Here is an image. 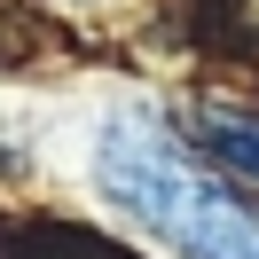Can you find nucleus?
<instances>
[{
	"label": "nucleus",
	"mask_w": 259,
	"mask_h": 259,
	"mask_svg": "<svg viewBox=\"0 0 259 259\" xmlns=\"http://www.w3.org/2000/svg\"><path fill=\"white\" fill-rule=\"evenodd\" d=\"M95 196L173 259H259V212L149 118H110L95 134Z\"/></svg>",
	"instance_id": "1"
},
{
	"label": "nucleus",
	"mask_w": 259,
	"mask_h": 259,
	"mask_svg": "<svg viewBox=\"0 0 259 259\" xmlns=\"http://www.w3.org/2000/svg\"><path fill=\"white\" fill-rule=\"evenodd\" d=\"M189 126H196V149H204L212 173L259 181V110L251 102H196Z\"/></svg>",
	"instance_id": "2"
}]
</instances>
